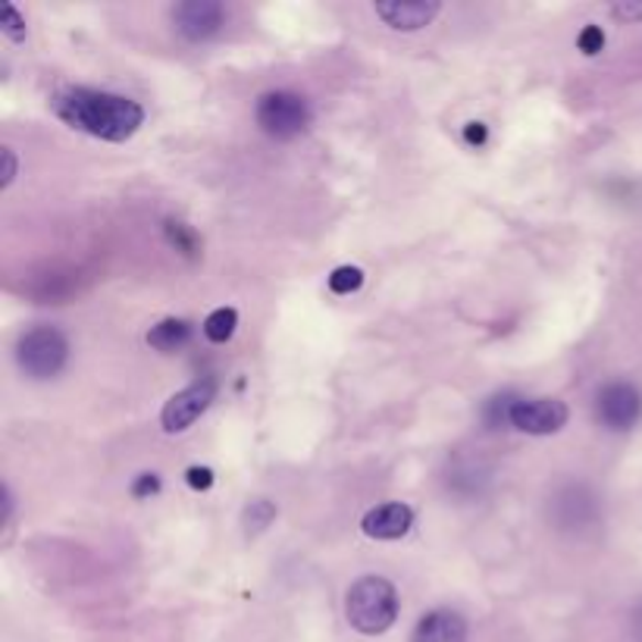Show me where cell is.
<instances>
[{"instance_id":"1","label":"cell","mask_w":642,"mask_h":642,"mask_svg":"<svg viewBox=\"0 0 642 642\" xmlns=\"http://www.w3.org/2000/svg\"><path fill=\"white\" fill-rule=\"evenodd\" d=\"M51 110L66 125L113 145L129 142L145 123V107L139 101L101 88H63L54 95Z\"/></svg>"},{"instance_id":"2","label":"cell","mask_w":642,"mask_h":642,"mask_svg":"<svg viewBox=\"0 0 642 642\" xmlns=\"http://www.w3.org/2000/svg\"><path fill=\"white\" fill-rule=\"evenodd\" d=\"M398 611H401L398 589L386 577H374V574L361 577L345 593V618L364 637L386 633L398 621Z\"/></svg>"},{"instance_id":"3","label":"cell","mask_w":642,"mask_h":642,"mask_svg":"<svg viewBox=\"0 0 642 642\" xmlns=\"http://www.w3.org/2000/svg\"><path fill=\"white\" fill-rule=\"evenodd\" d=\"M254 120L261 125V132L276 139V142H291L301 132H308L313 123V110L305 95L298 91H267L257 98L254 104Z\"/></svg>"},{"instance_id":"4","label":"cell","mask_w":642,"mask_h":642,"mask_svg":"<svg viewBox=\"0 0 642 642\" xmlns=\"http://www.w3.org/2000/svg\"><path fill=\"white\" fill-rule=\"evenodd\" d=\"M69 361V339L57 326H35L16 342V364L29 379H54Z\"/></svg>"},{"instance_id":"5","label":"cell","mask_w":642,"mask_h":642,"mask_svg":"<svg viewBox=\"0 0 642 642\" xmlns=\"http://www.w3.org/2000/svg\"><path fill=\"white\" fill-rule=\"evenodd\" d=\"M596 417L605 430L611 433H627L640 423L642 417V395L633 383H608L601 386L596 398Z\"/></svg>"},{"instance_id":"6","label":"cell","mask_w":642,"mask_h":642,"mask_svg":"<svg viewBox=\"0 0 642 642\" xmlns=\"http://www.w3.org/2000/svg\"><path fill=\"white\" fill-rule=\"evenodd\" d=\"M213 398H217V379H210V376L195 379V383L186 386L182 392L173 395L164 405V411H160V427H164V433L169 435L186 433L188 427L213 405Z\"/></svg>"},{"instance_id":"7","label":"cell","mask_w":642,"mask_h":642,"mask_svg":"<svg viewBox=\"0 0 642 642\" xmlns=\"http://www.w3.org/2000/svg\"><path fill=\"white\" fill-rule=\"evenodd\" d=\"M173 25L186 42L204 44L223 32L226 7L217 0H182L173 7Z\"/></svg>"},{"instance_id":"8","label":"cell","mask_w":642,"mask_h":642,"mask_svg":"<svg viewBox=\"0 0 642 642\" xmlns=\"http://www.w3.org/2000/svg\"><path fill=\"white\" fill-rule=\"evenodd\" d=\"M567 405L558 398H518L511 408V427L527 435H552L567 427Z\"/></svg>"},{"instance_id":"9","label":"cell","mask_w":642,"mask_h":642,"mask_svg":"<svg viewBox=\"0 0 642 642\" xmlns=\"http://www.w3.org/2000/svg\"><path fill=\"white\" fill-rule=\"evenodd\" d=\"M442 3L435 0H379L374 13L392 32H420L439 16Z\"/></svg>"},{"instance_id":"10","label":"cell","mask_w":642,"mask_h":642,"mask_svg":"<svg viewBox=\"0 0 642 642\" xmlns=\"http://www.w3.org/2000/svg\"><path fill=\"white\" fill-rule=\"evenodd\" d=\"M414 527V511L401 501H386V505H376L370 508L364 520H361V530L364 536L379 539V542H392L411 533Z\"/></svg>"},{"instance_id":"11","label":"cell","mask_w":642,"mask_h":642,"mask_svg":"<svg viewBox=\"0 0 642 642\" xmlns=\"http://www.w3.org/2000/svg\"><path fill=\"white\" fill-rule=\"evenodd\" d=\"M411 642H467V621L452 608H435L420 618Z\"/></svg>"},{"instance_id":"12","label":"cell","mask_w":642,"mask_h":642,"mask_svg":"<svg viewBox=\"0 0 642 642\" xmlns=\"http://www.w3.org/2000/svg\"><path fill=\"white\" fill-rule=\"evenodd\" d=\"M191 335H195V326H191L188 320H179V317H166V320L154 323V326L147 330V345L160 354L182 352L188 342H191Z\"/></svg>"},{"instance_id":"13","label":"cell","mask_w":642,"mask_h":642,"mask_svg":"<svg viewBox=\"0 0 642 642\" xmlns=\"http://www.w3.org/2000/svg\"><path fill=\"white\" fill-rule=\"evenodd\" d=\"M239 330V311L235 308H217L204 320V335H208L213 345H223Z\"/></svg>"},{"instance_id":"14","label":"cell","mask_w":642,"mask_h":642,"mask_svg":"<svg viewBox=\"0 0 642 642\" xmlns=\"http://www.w3.org/2000/svg\"><path fill=\"white\" fill-rule=\"evenodd\" d=\"M273 520H276V505L269 498H257V501H251L248 508H245L242 527H245L248 536H261Z\"/></svg>"},{"instance_id":"15","label":"cell","mask_w":642,"mask_h":642,"mask_svg":"<svg viewBox=\"0 0 642 642\" xmlns=\"http://www.w3.org/2000/svg\"><path fill=\"white\" fill-rule=\"evenodd\" d=\"M364 286V269L361 267H335L330 276V291L332 295H352Z\"/></svg>"},{"instance_id":"16","label":"cell","mask_w":642,"mask_h":642,"mask_svg":"<svg viewBox=\"0 0 642 642\" xmlns=\"http://www.w3.org/2000/svg\"><path fill=\"white\" fill-rule=\"evenodd\" d=\"M166 239H169V245L176 251H182L188 257H195L198 254V235H195V229L186 226V223H176V220H166Z\"/></svg>"},{"instance_id":"17","label":"cell","mask_w":642,"mask_h":642,"mask_svg":"<svg viewBox=\"0 0 642 642\" xmlns=\"http://www.w3.org/2000/svg\"><path fill=\"white\" fill-rule=\"evenodd\" d=\"M0 32L10 38V42H25V16L13 3H3V20H0Z\"/></svg>"},{"instance_id":"18","label":"cell","mask_w":642,"mask_h":642,"mask_svg":"<svg viewBox=\"0 0 642 642\" xmlns=\"http://www.w3.org/2000/svg\"><path fill=\"white\" fill-rule=\"evenodd\" d=\"M514 395H498L492 401H486V423L489 427H501V423H511V408H514Z\"/></svg>"},{"instance_id":"19","label":"cell","mask_w":642,"mask_h":642,"mask_svg":"<svg viewBox=\"0 0 642 642\" xmlns=\"http://www.w3.org/2000/svg\"><path fill=\"white\" fill-rule=\"evenodd\" d=\"M577 47H580L586 57H596L605 51V32L601 25H583V32L577 35Z\"/></svg>"},{"instance_id":"20","label":"cell","mask_w":642,"mask_h":642,"mask_svg":"<svg viewBox=\"0 0 642 642\" xmlns=\"http://www.w3.org/2000/svg\"><path fill=\"white\" fill-rule=\"evenodd\" d=\"M16 173H20V160H16V151H13V147H3V169H0V188H3V191L13 186Z\"/></svg>"},{"instance_id":"21","label":"cell","mask_w":642,"mask_h":642,"mask_svg":"<svg viewBox=\"0 0 642 642\" xmlns=\"http://www.w3.org/2000/svg\"><path fill=\"white\" fill-rule=\"evenodd\" d=\"M213 471L210 467H188L186 471V483L195 489V492H208L210 486H213Z\"/></svg>"},{"instance_id":"22","label":"cell","mask_w":642,"mask_h":642,"mask_svg":"<svg viewBox=\"0 0 642 642\" xmlns=\"http://www.w3.org/2000/svg\"><path fill=\"white\" fill-rule=\"evenodd\" d=\"M611 16L621 22H642V0H621L611 7Z\"/></svg>"},{"instance_id":"23","label":"cell","mask_w":642,"mask_h":642,"mask_svg":"<svg viewBox=\"0 0 642 642\" xmlns=\"http://www.w3.org/2000/svg\"><path fill=\"white\" fill-rule=\"evenodd\" d=\"M160 492V477L157 474H142V477H135L132 483V496L135 498H151Z\"/></svg>"},{"instance_id":"24","label":"cell","mask_w":642,"mask_h":642,"mask_svg":"<svg viewBox=\"0 0 642 642\" xmlns=\"http://www.w3.org/2000/svg\"><path fill=\"white\" fill-rule=\"evenodd\" d=\"M486 139H489V129L486 123H467L464 125V142L474 147L486 145Z\"/></svg>"},{"instance_id":"25","label":"cell","mask_w":642,"mask_h":642,"mask_svg":"<svg viewBox=\"0 0 642 642\" xmlns=\"http://www.w3.org/2000/svg\"><path fill=\"white\" fill-rule=\"evenodd\" d=\"M13 505H16V501H13V489L3 483V520H0L3 527H10V520H13Z\"/></svg>"},{"instance_id":"26","label":"cell","mask_w":642,"mask_h":642,"mask_svg":"<svg viewBox=\"0 0 642 642\" xmlns=\"http://www.w3.org/2000/svg\"><path fill=\"white\" fill-rule=\"evenodd\" d=\"M637 633H640V640H642V611L637 615Z\"/></svg>"}]
</instances>
